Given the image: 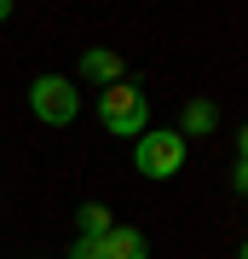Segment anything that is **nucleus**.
<instances>
[{
  "label": "nucleus",
  "mask_w": 248,
  "mask_h": 259,
  "mask_svg": "<svg viewBox=\"0 0 248 259\" xmlns=\"http://www.w3.org/2000/svg\"><path fill=\"white\" fill-rule=\"evenodd\" d=\"M237 259H248V242H242V248H237Z\"/></svg>",
  "instance_id": "obj_11"
},
{
  "label": "nucleus",
  "mask_w": 248,
  "mask_h": 259,
  "mask_svg": "<svg viewBox=\"0 0 248 259\" xmlns=\"http://www.w3.org/2000/svg\"><path fill=\"white\" fill-rule=\"evenodd\" d=\"M6 18H12V0H0V23H6Z\"/></svg>",
  "instance_id": "obj_10"
},
{
  "label": "nucleus",
  "mask_w": 248,
  "mask_h": 259,
  "mask_svg": "<svg viewBox=\"0 0 248 259\" xmlns=\"http://www.w3.org/2000/svg\"><path fill=\"white\" fill-rule=\"evenodd\" d=\"M75 69H81V81H98V87H110V81H121V75H127L121 52H110V47H87Z\"/></svg>",
  "instance_id": "obj_5"
},
{
  "label": "nucleus",
  "mask_w": 248,
  "mask_h": 259,
  "mask_svg": "<svg viewBox=\"0 0 248 259\" xmlns=\"http://www.w3.org/2000/svg\"><path fill=\"white\" fill-rule=\"evenodd\" d=\"M75 225H81V236H104V231H110V207H104V202H81V213H75Z\"/></svg>",
  "instance_id": "obj_7"
},
{
  "label": "nucleus",
  "mask_w": 248,
  "mask_h": 259,
  "mask_svg": "<svg viewBox=\"0 0 248 259\" xmlns=\"http://www.w3.org/2000/svg\"><path fill=\"white\" fill-rule=\"evenodd\" d=\"M98 259H150V242L133 231V225H110L98 236Z\"/></svg>",
  "instance_id": "obj_4"
},
{
  "label": "nucleus",
  "mask_w": 248,
  "mask_h": 259,
  "mask_svg": "<svg viewBox=\"0 0 248 259\" xmlns=\"http://www.w3.org/2000/svg\"><path fill=\"white\" fill-rule=\"evenodd\" d=\"M29 110H35V121H46V127H69V121L81 115V87H75L69 75H35V81H29Z\"/></svg>",
  "instance_id": "obj_3"
},
{
  "label": "nucleus",
  "mask_w": 248,
  "mask_h": 259,
  "mask_svg": "<svg viewBox=\"0 0 248 259\" xmlns=\"http://www.w3.org/2000/svg\"><path fill=\"white\" fill-rule=\"evenodd\" d=\"M133 167H138V179H179L185 173V133L179 127H145L133 139Z\"/></svg>",
  "instance_id": "obj_2"
},
{
  "label": "nucleus",
  "mask_w": 248,
  "mask_h": 259,
  "mask_svg": "<svg viewBox=\"0 0 248 259\" xmlns=\"http://www.w3.org/2000/svg\"><path fill=\"white\" fill-rule=\"evenodd\" d=\"M98 121H104V133H116V139H138V133L150 127V98H145V87L138 81H110L104 87V98H98Z\"/></svg>",
  "instance_id": "obj_1"
},
{
  "label": "nucleus",
  "mask_w": 248,
  "mask_h": 259,
  "mask_svg": "<svg viewBox=\"0 0 248 259\" xmlns=\"http://www.w3.org/2000/svg\"><path fill=\"white\" fill-rule=\"evenodd\" d=\"M69 259H98V236H81V242L69 248Z\"/></svg>",
  "instance_id": "obj_8"
},
{
  "label": "nucleus",
  "mask_w": 248,
  "mask_h": 259,
  "mask_svg": "<svg viewBox=\"0 0 248 259\" xmlns=\"http://www.w3.org/2000/svg\"><path fill=\"white\" fill-rule=\"evenodd\" d=\"M214 127H220V110H214L208 98H191V104H185V115H179V133H185V139H202V133H214Z\"/></svg>",
  "instance_id": "obj_6"
},
{
  "label": "nucleus",
  "mask_w": 248,
  "mask_h": 259,
  "mask_svg": "<svg viewBox=\"0 0 248 259\" xmlns=\"http://www.w3.org/2000/svg\"><path fill=\"white\" fill-rule=\"evenodd\" d=\"M237 161H248V127L237 133Z\"/></svg>",
  "instance_id": "obj_9"
}]
</instances>
